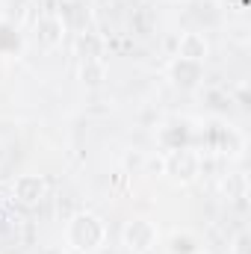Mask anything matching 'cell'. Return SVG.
I'll return each mask as SVG.
<instances>
[{"label":"cell","instance_id":"6da1fadb","mask_svg":"<svg viewBox=\"0 0 251 254\" xmlns=\"http://www.w3.org/2000/svg\"><path fill=\"white\" fill-rule=\"evenodd\" d=\"M68 243L77 252H92L104 243V222L92 213H80L68 222Z\"/></svg>","mask_w":251,"mask_h":254},{"label":"cell","instance_id":"7a4b0ae2","mask_svg":"<svg viewBox=\"0 0 251 254\" xmlns=\"http://www.w3.org/2000/svg\"><path fill=\"white\" fill-rule=\"evenodd\" d=\"M125 243L130 252H148V249H154V243H157V231H154V225L148 222V219H133L130 225L125 228Z\"/></svg>","mask_w":251,"mask_h":254},{"label":"cell","instance_id":"3957f363","mask_svg":"<svg viewBox=\"0 0 251 254\" xmlns=\"http://www.w3.org/2000/svg\"><path fill=\"white\" fill-rule=\"evenodd\" d=\"M42 195H45V181L42 178L24 175V178L15 181V198L21 204H36V201H42Z\"/></svg>","mask_w":251,"mask_h":254},{"label":"cell","instance_id":"277c9868","mask_svg":"<svg viewBox=\"0 0 251 254\" xmlns=\"http://www.w3.org/2000/svg\"><path fill=\"white\" fill-rule=\"evenodd\" d=\"M178 57L181 60H192V63H204L207 57V42L201 33H184L181 45H178Z\"/></svg>","mask_w":251,"mask_h":254},{"label":"cell","instance_id":"5b68a950","mask_svg":"<svg viewBox=\"0 0 251 254\" xmlns=\"http://www.w3.org/2000/svg\"><path fill=\"white\" fill-rule=\"evenodd\" d=\"M24 51V39L12 21H0V57H18Z\"/></svg>","mask_w":251,"mask_h":254},{"label":"cell","instance_id":"8992f818","mask_svg":"<svg viewBox=\"0 0 251 254\" xmlns=\"http://www.w3.org/2000/svg\"><path fill=\"white\" fill-rule=\"evenodd\" d=\"M172 77H175L178 86L189 89V86H195L201 80V63H192V60H181L178 57L175 65H172Z\"/></svg>","mask_w":251,"mask_h":254},{"label":"cell","instance_id":"52a82bcc","mask_svg":"<svg viewBox=\"0 0 251 254\" xmlns=\"http://www.w3.org/2000/svg\"><path fill=\"white\" fill-rule=\"evenodd\" d=\"M39 36H42L45 48L60 45V42H63V21H60V18H54V15L42 18V21H39Z\"/></svg>","mask_w":251,"mask_h":254},{"label":"cell","instance_id":"ba28073f","mask_svg":"<svg viewBox=\"0 0 251 254\" xmlns=\"http://www.w3.org/2000/svg\"><path fill=\"white\" fill-rule=\"evenodd\" d=\"M169 252L172 254H198V243L189 234H175L172 243H169Z\"/></svg>","mask_w":251,"mask_h":254}]
</instances>
